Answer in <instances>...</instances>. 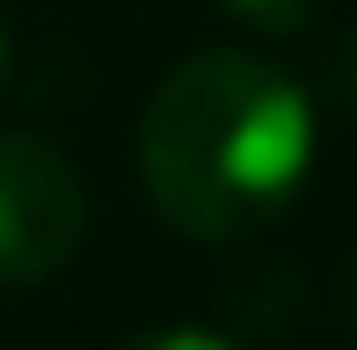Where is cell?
Segmentation results:
<instances>
[{
	"label": "cell",
	"instance_id": "3957f363",
	"mask_svg": "<svg viewBox=\"0 0 357 350\" xmlns=\"http://www.w3.org/2000/svg\"><path fill=\"white\" fill-rule=\"evenodd\" d=\"M219 8H234L241 22H255V29H306L328 0H219Z\"/></svg>",
	"mask_w": 357,
	"mask_h": 350
},
{
	"label": "cell",
	"instance_id": "5b68a950",
	"mask_svg": "<svg viewBox=\"0 0 357 350\" xmlns=\"http://www.w3.org/2000/svg\"><path fill=\"white\" fill-rule=\"evenodd\" d=\"M0 66H8V29H0Z\"/></svg>",
	"mask_w": 357,
	"mask_h": 350
},
{
	"label": "cell",
	"instance_id": "277c9868",
	"mask_svg": "<svg viewBox=\"0 0 357 350\" xmlns=\"http://www.w3.org/2000/svg\"><path fill=\"white\" fill-rule=\"evenodd\" d=\"M117 350H234L219 328H146V336L117 343Z\"/></svg>",
	"mask_w": 357,
	"mask_h": 350
},
{
	"label": "cell",
	"instance_id": "6da1fadb",
	"mask_svg": "<svg viewBox=\"0 0 357 350\" xmlns=\"http://www.w3.org/2000/svg\"><path fill=\"white\" fill-rule=\"evenodd\" d=\"M314 168V102L255 52H197L139 117V183L190 241H241L299 197Z\"/></svg>",
	"mask_w": 357,
	"mask_h": 350
},
{
	"label": "cell",
	"instance_id": "7a4b0ae2",
	"mask_svg": "<svg viewBox=\"0 0 357 350\" xmlns=\"http://www.w3.org/2000/svg\"><path fill=\"white\" fill-rule=\"evenodd\" d=\"M88 190L37 132H0V284H44L80 256Z\"/></svg>",
	"mask_w": 357,
	"mask_h": 350
}]
</instances>
